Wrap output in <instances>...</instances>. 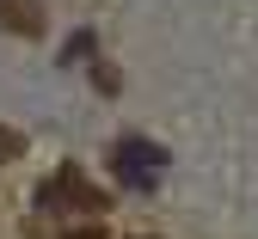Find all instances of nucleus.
I'll list each match as a JSON object with an SVG mask.
<instances>
[{
	"label": "nucleus",
	"instance_id": "nucleus-2",
	"mask_svg": "<svg viewBox=\"0 0 258 239\" xmlns=\"http://www.w3.org/2000/svg\"><path fill=\"white\" fill-rule=\"evenodd\" d=\"M111 166H117V178H123V184L154 190V184H160V172H166V153H160L154 141H142V135H129V141H117Z\"/></svg>",
	"mask_w": 258,
	"mask_h": 239
},
{
	"label": "nucleus",
	"instance_id": "nucleus-3",
	"mask_svg": "<svg viewBox=\"0 0 258 239\" xmlns=\"http://www.w3.org/2000/svg\"><path fill=\"white\" fill-rule=\"evenodd\" d=\"M0 25L19 31V37H37L43 31V0H0Z\"/></svg>",
	"mask_w": 258,
	"mask_h": 239
},
{
	"label": "nucleus",
	"instance_id": "nucleus-5",
	"mask_svg": "<svg viewBox=\"0 0 258 239\" xmlns=\"http://www.w3.org/2000/svg\"><path fill=\"white\" fill-rule=\"evenodd\" d=\"M61 239H105V227H61Z\"/></svg>",
	"mask_w": 258,
	"mask_h": 239
},
{
	"label": "nucleus",
	"instance_id": "nucleus-1",
	"mask_svg": "<svg viewBox=\"0 0 258 239\" xmlns=\"http://www.w3.org/2000/svg\"><path fill=\"white\" fill-rule=\"evenodd\" d=\"M37 202L49 215H105V190L86 184V172H74V166H61V172L37 190Z\"/></svg>",
	"mask_w": 258,
	"mask_h": 239
},
{
	"label": "nucleus",
	"instance_id": "nucleus-4",
	"mask_svg": "<svg viewBox=\"0 0 258 239\" xmlns=\"http://www.w3.org/2000/svg\"><path fill=\"white\" fill-rule=\"evenodd\" d=\"M19 153H25V135H19V129H0V166L19 160Z\"/></svg>",
	"mask_w": 258,
	"mask_h": 239
},
{
	"label": "nucleus",
	"instance_id": "nucleus-6",
	"mask_svg": "<svg viewBox=\"0 0 258 239\" xmlns=\"http://www.w3.org/2000/svg\"><path fill=\"white\" fill-rule=\"evenodd\" d=\"M136 239H148V233H136Z\"/></svg>",
	"mask_w": 258,
	"mask_h": 239
}]
</instances>
